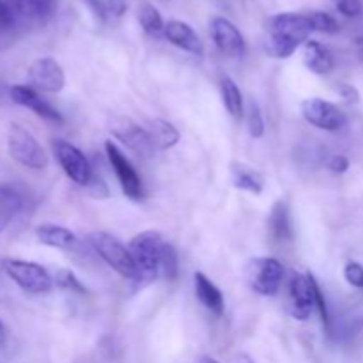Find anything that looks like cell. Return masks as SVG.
<instances>
[{
    "label": "cell",
    "mask_w": 363,
    "mask_h": 363,
    "mask_svg": "<svg viewBox=\"0 0 363 363\" xmlns=\"http://www.w3.org/2000/svg\"><path fill=\"white\" fill-rule=\"evenodd\" d=\"M105 152L113 172H116V177L119 181L123 194L126 197H130L131 201H140L144 197V186H142L140 176L133 169L130 160L123 155V151L112 140L105 142Z\"/></svg>",
    "instance_id": "ba28073f"
},
{
    "label": "cell",
    "mask_w": 363,
    "mask_h": 363,
    "mask_svg": "<svg viewBox=\"0 0 363 363\" xmlns=\"http://www.w3.org/2000/svg\"><path fill=\"white\" fill-rule=\"evenodd\" d=\"M354 52H357L358 60H362L363 62V35L354 39Z\"/></svg>",
    "instance_id": "74e56055"
},
{
    "label": "cell",
    "mask_w": 363,
    "mask_h": 363,
    "mask_svg": "<svg viewBox=\"0 0 363 363\" xmlns=\"http://www.w3.org/2000/svg\"><path fill=\"white\" fill-rule=\"evenodd\" d=\"M28 82L32 89L43 92H60L66 85V74L62 66L52 57H41L28 67Z\"/></svg>",
    "instance_id": "30bf717a"
},
{
    "label": "cell",
    "mask_w": 363,
    "mask_h": 363,
    "mask_svg": "<svg viewBox=\"0 0 363 363\" xmlns=\"http://www.w3.org/2000/svg\"><path fill=\"white\" fill-rule=\"evenodd\" d=\"M303 64L308 71L315 74H328L335 67L332 52L325 45L312 39H308L303 45Z\"/></svg>",
    "instance_id": "e0dca14e"
},
{
    "label": "cell",
    "mask_w": 363,
    "mask_h": 363,
    "mask_svg": "<svg viewBox=\"0 0 363 363\" xmlns=\"http://www.w3.org/2000/svg\"><path fill=\"white\" fill-rule=\"evenodd\" d=\"M53 282H55V286H59L60 289H66V291H69V293H74V294L87 293V289L82 286V282L77 279V275H74L71 269H66V268L59 269V272L55 273V279H53Z\"/></svg>",
    "instance_id": "f1b7e54d"
},
{
    "label": "cell",
    "mask_w": 363,
    "mask_h": 363,
    "mask_svg": "<svg viewBox=\"0 0 363 363\" xmlns=\"http://www.w3.org/2000/svg\"><path fill=\"white\" fill-rule=\"evenodd\" d=\"M220 87H222V99L227 112L234 119H241L243 117V96H241V91L236 85V82L229 77H223Z\"/></svg>",
    "instance_id": "cb8c5ba5"
},
{
    "label": "cell",
    "mask_w": 363,
    "mask_h": 363,
    "mask_svg": "<svg viewBox=\"0 0 363 363\" xmlns=\"http://www.w3.org/2000/svg\"><path fill=\"white\" fill-rule=\"evenodd\" d=\"M23 206L20 191L9 184H0V233L11 223Z\"/></svg>",
    "instance_id": "7402d4cb"
},
{
    "label": "cell",
    "mask_w": 363,
    "mask_h": 363,
    "mask_svg": "<svg viewBox=\"0 0 363 363\" xmlns=\"http://www.w3.org/2000/svg\"><path fill=\"white\" fill-rule=\"evenodd\" d=\"M350 158L344 155H333L332 158L328 160V163H326L328 170L333 174H346L347 170H350Z\"/></svg>",
    "instance_id": "e575fe53"
},
{
    "label": "cell",
    "mask_w": 363,
    "mask_h": 363,
    "mask_svg": "<svg viewBox=\"0 0 363 363\" xmlns=\"http://www.w3.org/2000/svg\"><path fill=\"white\" fill-rule=\"evenodd\" d=\"M138 21H140L142 28L151 35L163 34L165 30V21H163L162 14L151 4H142L138 9Z\"/></svg>",
    "instance_id": "d4e9b609"
},
{
    "label": "cell",
    "mask_w": 363,
    "mask_h": 363,
    "mask_svg": "<svg viewBox=\"0 0 363 363\" xmlns=\"http://www.w3.org/2000/svg\"><path fill=\"white\" fill-rule=\"evenodd\" d=\"M163 35H165L172 45L184 50V52L194 53V55H202V53H204V45H202L201 38H199L197 32H195L190 25L184 23V21L170 20L169 23H165Z\"/></svg>",
    "instance_id": "9a60e30c"
},
{
    "label": "cell",
    "mask_w": 363,
    "mask_h": 363,
    "mask_svg": "<svg viewBox=\"0 0 363 363\" xmlns=\"http://www.w3.org/2000/svg\"><path fill=\"white\" fill-rule=\"evenodd\" d=\"M195 282V294H197L199 301L208 308L209 312H213L215 315H222L225 311V301H223L222 291L204 275V273L197 272L194 275Z\"/></svg>",
    "instance_id": "ac0fdd59"
},
{
    "label": "cell",
    "mask_w": 363,
    "mask_h": 363,
    "mask_svg": "<svg viewBox=\"0 0 363 363\" xmlns=\"http://www.w3.org/2000/svg\"><path fill=\"white\" fill-rule=\"evenodd\" d=\"M160 272L163 273L169 282L176 280L179 277V255H177L176 248L170 243L163 245L162 261H160Z\"/></svg>",
    "instance_id": "484cf974"
},
{
    "label": "cell",
    "mask_w": 363,
    "mask_h": 363,
    "mask_svg": "<svg viewBox=\"0 0 363 363\" xmlns=\"http://www.w3.org/2000/svg\"><path fill=\"white\" fill-rule=\"evenodd\" d=\"M194 363H220V362H218V360H215V358L206 357V354H202V357L195 358V362H194Z\"/></svg>",
    "instance_id": "f35d334b"
},
{
    "label": "cell",
    "mask_w": 363,
    "mask_h": 363,
    "mask_svg": "<svg viewBox=\"0 0 363 363\" xmlns=\"http://www.w3.org/2000/svg\"><path fill=\"white\" fill-rule=\"evenodd\" d=\"M337 91H339L340 98L346 103H350V105H354V103L360 101V92H358V89L354 87V85L340 84L339 87H337Z\"/></svg>",
    "instance_id": "d590c367"
},
{
    "label": "cell",
    "mask_w": 363,
    "mask_h": 363,
    "mask_svg": "<svg viewBox=\"0 0 363 363\" xmlns=\"http://www.w3.org/2000/svg\"><path fill=\"white\" fill-rule=\"evenodd\" d=\"M308 21H311L312 30L323 32V34H337L340 30V25L332 14L325 13V11H312L307 14Z\"/></svg>",
    "instance_id": "4316f807"
},
{
    "label": "cell",
    "mask_w": 363,
    "mask_h": 363,
    "mask_svg": "<svg viewBox=\"0 0 363 363\" xmlns=\"http://www.w3.org/2000/svg\"><path fill=\"white\" fill-rule=\"evenodd\" d=\"M7 2L16 21H46L57 6V0H7Z\"/></svg>",
    "instance_id": "2e32d148"
},
{
    "label": "cell",
    "mask_w": 363,
    "mask_h": 363,
    "mask_svg": "<svg viewBox=\"0 0 363 363\" xmlns=\"http://www.w3.org/2000/svg\"><path fill=\"white\" fill-rule=\"evenodd\" d=\"M312 279V289H314V300H315V307H318L319 311V315H321L323 323H325V328L330 330V312H328V305H326V300H325V294H323L321 287H319L318 280L314 279V277H311Z\"/></svg>",
    "instance_id": "4dcf8cb0"
},
{
    "label": "cell",
    "mask_w": 363,
    "mask_h": 363,
    "mask_svg": "<svg viewBox=\"0 0 363 363\" xmlns=\"http://www.w3.org/2000/svg\"><path fill=\"white\" fill-rule=\"evenodd\" d=\"M266 32V53L273 59H289L301 45L308 41V35L314 30L307 14L280 13L269 18Z\"/></svg>",
    "instance_id": "6da1fadb"
},
{
    "label": "cell",
    "mask_w": 363,
    "mask_h": 363,
    "mask_svg": "<svg viewBox=\"0 0 363 363\" xmlns=\"http://www.w3.org/2000/svg\"><path fill=\"white\" fill-rule=\"evenodd\" d=\"M264 119H262V113L259 110L257 103L252 101L248 106V133L252 138H261L264 135Z\"/></svg>",
    "instance_id": "f546056e"
},
{
    "label": "cell",
    "mask_w": 363,
    "mask_h": 363,
    "mask_svg": "<svg viewBox=\"0 0 363 363\" xmlns=\"http://www.w3.org/2000/svg\"><path fill=\"white\" fill-rule=\"evenodd\" d=\"M4 272L11 280L21 289L32 294L48 293L53 286V279L50 273L38 262L18 261V259H6L2 262Z\"/></svg>",
    "instance_id": "277c9868"
},
{
    "label": "cell",
    "mask_w": 363,
    "mask_h": 363,
    "mask_svg": "<svg viewBox=\"0 0 363 363\" xmlns=\"http://www.w3.org/2000/svg\"><path fill=\"white\" fill-rule=\"evenodd\" d=\"M163 245L165 241H163L162 234L156 230H144L130 241L128 248H130L135 269H137L133 279L137 289H144L145 286L158 279Z\"/></svg>",
    "instance_id": "7a4b0ae2"
},
{
    "label": "cell",
    "mask_w": 363,
    "mask_h": 363,
    "mask_svg": "<svg viewBox=\"0 0 363 363\" xmlns=\"http://www.w3.org/2000/svg\"><path fill=\"white\" fill-rule=\"evenodd\" d=\"M9 96L16 105L32 110V112L38 113L43 119L55 124L62 123V116H60L59 110L53 108L48 101H45V99L35 92V89L28 87V85H13V87L9 89Z\"/></svg>",
    "instance_id": "5bb4252c"
},
{
    "label": "cell",
    "mask_w": 363,
    "mask_h": 363,
    "mask_svg": "<svg viewBox=\"0 0 363 363\" xmlns=\"http://www.w3.org/2000/svg\"><path fill=\"white\" fill-rule=\"evenodd\" d=\"M209 32H211L213 43L216 48L227 57H243L247 52V43H245L243 34L240 28L230 20L223 16H215L209 23Z\"/></svg>",
    "instance_id": "8fae6325"
},
{
    "label": "cell",
    "mask_w": 363,
    "mask_h": 363,
    "mask_svg": "<svg viewBox=\"0 0 363 363\" xmlns=\"http://www.w3.org/2000/svg\"><path fill=\"white\" fill-rule=\"evenodd\" d=\"M89 2L92 4L96 14H98L101 20H105L106 16L121 18L128 9L126 0H89Z\"/></svg>",
    "instance_id": "83f0119b"
},
{
    "label": "cell",
    "mask_w": 363,
    "mask_h": 363,
    "mask_svg": "<svg viewBox=\"0 0 363 363\" xmlns=\"http://www.w3.org/2000/svg\"><path fill=\"white\" fill-rule=\"evenodd\" d=\"M230 363H255V362H254V358L250 357V354L236 353L233 357V360H230Z\"/></svg>",
    "instance_id": "8d00e7d4"
},
{
    "label": "cell",
    "mask_w": 363,
    "mask_h": 363,
    "mask_svg": "<svg viewBox=\"0 0 363 363\" xmlns=\"http://www.w3.org/2000/svg\"><path fill=\"white\" fill-rule=\"evenodd\" d=\"M91 243L99 257L110 266L116 273H119L124 279H135V262L130 254V248L124 247L116 236L108 233H94L91 236Z\"/></svg>",
    "instance_id": "5b68a950"
},
{
    "label": "cell",
    "mask_w": 363,
    "mask_h": 363,
    "mask_svg": "<svg viewBox=\"0 0 363 363\" xmlns=\"http://www.w3.org/2000/svg\"><path fill=\"white\" fill-rule=\"evenodd\" d=\"M7 149L14 162L27 169L43 170L48 167V156L34 135L25 130L21 124L13 123L7 131Z\"/></svg>",
    "instance_id": "3957f363"
},
{
    "label": "cell",
    "mask_w": 363,
    "mask_h": 363,
    "mask_svg": "<svg viewBox=\"0 0 363 363\" xmlns=\"http://www.w3.org/2000/svg\"><path fill=\"white\" fill-rule=\"evenodd\" d=\"M4 91H6V85H4L2 80H0V94H4Z\"/></svg>",
    "instance_id": "60d3db41"
},
{
    "label": "cell",
    "mask_w": 363,
    "mask_h": 363,
    "mask_svg": "<svg viewBox=\"0 0 363 363\" xmlns=\"http://www.w3.org/2000/svg\"><path fill=\"white\" fill-rule=\"evenodd\" d=\"M112 135L117 140L123 142L128 149H131L135 155L144 156V158H149V156L155 155L156 145L152 142L149 131L140 128L138 124L131 123L130 119H121L119 123L113 124Z\"/></svg>",
    "instance_id": "4fadbf2b"
},
{
    "label": "cell",
    "mask_w": 363,
    "mask_h": 363,
    "mask_svg": "<svg viewBox=\"0 0 363 363\" xmlns=\"http://www.w3.org/2000/svg\"><path fill=\"white\" fill-rule=\"evenodd\" d=\"M230 176H233V184L238 190L250 191L254 195H261L264 190V179L257 170L243 165V163H233L230 167Z\"/></svg>",
    "instance_id": "44dd1931"
},
{
    "label": "cell",
    "mask_w": 363,
    "mask_h": 363,
    "mask_svg": "<svg viewBox=\"0 0 363 363\" xmlns=\"http://www.w3.org/2000/svg\"><path fill=\"white\" fill-rule=\"evenodd\" d=\"M344 279L350 286L357 287V289H363V266L360 262L350 261L344 268Z\"/></svg>",
    "instance_id": "1f68e13d"
},
{
    "label": "cell",
    "mask_w": 363,
    "mask_h": 363,
    "mask_svg": "<svg viewBox=\"0 0 363 363\" xmlns=\"http://www.w3.org/2000/svg\"><path fill=\"white\" fill-rule=\"evenodd\" d=\"M269 236L279 243L293 240V222H291V209L287 201H277L269 213L268 220Z\"/></svg>",
    "instance_id": "d6986e66"
},
{
    "label": "cell",
    "mask_w": 363,
    "mask_h": 363,
    "mask_svg": "<svg viewBox=\"0 0 363 363\" xmlns=\"http://www.w3.org/2000/svg\"><path fill=\"white\" fill-rule=\"evenodd\" d=\"M14 23H16V18H14L9 2L0 0V32L9 30V28L14 27Z\"/></svg>",
    "instance_id": "836d02e7"
},
{
    "label": "cell",
    "mask_w": 363,
    "mask_h": 363,
    "mask_svg": "<svg viewBox=\"0 0 363 363\" xmlns=\"http://www.w3.org/2000/svg\"><path fill=\"white\" fill-rule=\"evenodd\" d=\"M53 152H55V158L59 165L62 167L64 174L73 183L80 184V186H89L94 174H92L91 163H89V160L85 158V155L80 149L74 147L69 142L57 138L53 142Z\"/></svg>",
    "instance_id": "52a82bcc"
},
{
    "label": "cell",
    "mask_w": 363,
    "mask_h": 363,
    "mask_svg": "<svg viewBox=\"0 0 363 363\" xmlns=\"http://www.w3.org/2000/svg\"><path fill=\"white\" fill-rule=\"evenodd\" d=\"M301 113L312 126L325 131H339L347 124V117L333 103L321 98H308L301 103Z\"/></svg>",
    "instance_id": "9c48e42d"
},
{
    "label": "cell",
    "mask_w": 363,
    "mask_h": 363,
    "mask_svg": "<svg viewBox=\"0 0 363 363\" xmlns=\"http://www.w3.org/2000/svg\"><path fill=\"white\" fill-rule=\"evenodd\" d=\"M333 6L346 18H358L363 11L362 0H333Z\"/></svg>",
    "instance_id": "d6a6232c"
},
{
    "label": "cell",
    "mask_w": 363,
    "mask_h": 363,
    "mask_svg": "<svg viewBox=\"0 0 363 363\" xmlns=\"http://www.w3.org/2000/svg\"><path fill=\"white\" fill-rule=\"evenodd\" d=\"M35 238L39 243L52 248H60V250H69L77 245V236L66 227L55 225V223H43L35 229Z\"/></svg>",
    "instance_id": "ffe728a7"
},
{
    "label": "cell",
    "mask_w": 363,
    "mask_h": 363,
    "mask_svg": "<svg viewBox=\"0 0 363 363\" xmlns=\"http://www.w3.org/2000/svg\"><path fill=\"white\" fill-rule=\"evenodd\" d=\"M152 142L158 149H170L179 142V130L165 119H155L149 128Z\"/></svg>",
    "instance_id": "603a6c76"
},
{
    "label": "cell",
    "mask_w": 363,
    "mask_h": 363,
    "mask_svg": "<svg viewBox=\"0 0 363 363\" xmlns=\"http://www.w3.org/2000/svg\"><path fill=\"white\" fill-rule=\"evenodd\" d=\"M311 273H294L289 284V314L298 321H307L315 307Z\"/></svg>",
    "instance_id": "7c38bea8"
},
{
    "label": "cell",
    "mask_w": 363,
    "mask_h": 363,
    "mask_svg": "<svg viewBox=\"0 0 363 363\" xmlns=\"http://www.w3.org/2000/svg\"><path fill=\"white\" fill-rule=\"evenodd\" d=\"M245 275L252 291L262 296H275L284 279V266L273 257H255L248 261Z\"/></svg>",
    "instance_id": "8992f818"
},
{
    "label": "cell",
    "mask_w": 363,
    "mask_h": 363,
    "mask_svg": "<svg viewBox=\"0 0 363 363\" xmlns=\"http://www.w3.org/2000/svg\"><path fill=\"white\" fill-rule=\"evenodd\" d=\"M4 342H6V328H4L2 321H0V346H2Z\"/></svg>",
    "instance_id": "ab89813d"
}]
</instances>
